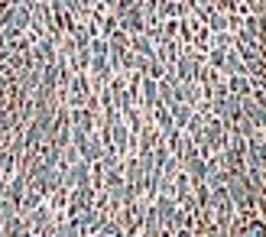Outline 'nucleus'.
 <instances>
[{
	"mask_svg": "<svg viewBox=\"0 0 266 237\" xmlns=\"http://www.w3.org/2000/svg\"><path fill=\"white\" fill-rule=\"evenodd\" d=\"M0 237H266V0H0Z\"/></svg>",
	"mask_w": 266,
	"mask_h": 237,
	"instance_id": "obj_1",
	"label": "nucleus"
}]
</instances>
